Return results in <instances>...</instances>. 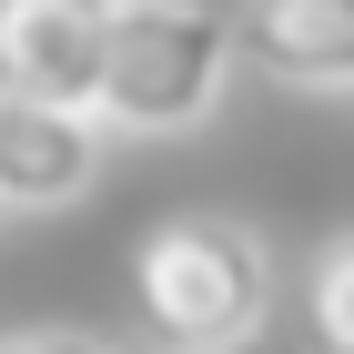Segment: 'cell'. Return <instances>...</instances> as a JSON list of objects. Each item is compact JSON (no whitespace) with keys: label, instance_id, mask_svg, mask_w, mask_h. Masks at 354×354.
Masks as SVG:
<instances>
[{"label":"cell","instance_id":"cell-1","mask_svg":"<svg viewBox=\"0 0 354 354\" xmlns=\"http://www.w3.org/2000/svg\"><path fill=\"white\" fill-rule=\"evenodd\" d=\"M132 314L162 354H243L273 324V243L233 213H172L132 253Z\"/></svg>","mask_w":354,"mask_h":354},{"label":"cell","instance_id":"cell-2","mask_svg":"<svg viewBox=\"0 0 354 354\" xmlns=\"http://www.w3.org/2000/svg\"><path fill=\"white\" fill-rule=\"evenodd\" d=\"M243 61V30L223 0H122L111 10V71H102V122L142 142L203 132L223 111V82Z\"/></svg>","mask_w":354,"mask_h":354},{"label":"cell","instance_id":"cell-3","mask_svg":"<svg viewBox=\"0 0 354 354\" xmlns=\"http://www.w3.org/2000/svg\"><path fill=\"white\" fill-rule=\"evenodd\" d=\"M111 10L122 0H0V91L61 111H102Z\"/></svg>","mask_w":354,"mask_h":354},{"label":"cell","instance_id":"cell-4","mask_svg":"<svg viewBox=\"0 0 354 354\" xmlns=\"http://www.w3.org/2000/svg\"><path fill=\"white\" fill-rule=\"evenodd\" d=\"M102 111H61L0 91V213H61L102 183Z\"/></svg>","mask_w":354,"mask_h":354},{"label":"cell","instance_id":"cell-5","mask_svg":"<svg viewBox=\"0 0 354 354\" xmlns=\"http://www.w3.org/2000/svg\"><path fill=\"white\" fill-rule=\"evenodd\" d=\"M233 30H243V71L283 91H354V0H233Z\"/></svg>","mask_w":354,"mask_h":354},{"label":"cell","instance_id":"cell-6","mask_svg":"<svg viewBox=\"0 0 354 354\" xmlns=\"http://www.w3.org/2000/svg\"><path fill=\"white\" fill-rule=\"evenodd\" d=\"M304 344L314 354H354V223L314 243L304 263Z\"/></svg>","mask_w":354,"mask_h":354},{"label":"cell","instance_id":"cell-7","mask_svg":"<svg viewBox=\"0 0 354 354\" xmlns=\"http://www.w3.org/2000/svg\"><path fill=\"white\" fill-rule=\"evenodd\" d=\"M0 354H122V344H102V334H82V324H30V334H10Z\"/></svg>","mask_w":354,"mask_h":354}]
</instances>
